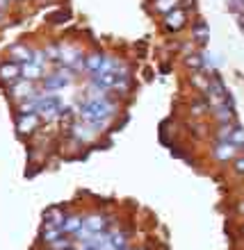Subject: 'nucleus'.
<instances>
[{
	"label": "nucleus",
	"mask_w": 244,
	"mask_h": 250,
	"mask_svg": "<svg viewBox=\"0 0 244 250\" xmlns=\"http://www.w3.org/2000/svg\"><path fill=\"white\" fill-rule=\"evenodd\" d=\"M71 78H62V73H55V75H48L44 78V89L46 91H55V89H62V86L69 84Z\"/></svg>",
	"instance_id": "6"
},
{
	"label": "nucleus",
	"mask_w": 244,
	"mask_h": 250,
	"mask_svg": "<svg viewBox=\"0 0 244 250\" xmlns=\"http://www.w3.org/2000/svg\"><path fill=\"white\" fill-rule=\"evenodd\" d=\"M64 214H62L57 207H50V209L44 214V221H46V228H60L62 230V223H64Z\"/></svg>",
	"instance_id": "4"
},
{
	"label": "nucleus",
	"mask_w": 244,
	"mask_h": 250,
	"mask_svg": "<svg viewBox=\"0 0 244 250\" xmlns=\"http://www.w3.org/2000/svg\"><path fill=\"white\" fill-rule=\"evenodd\" d=\"M185 64L192 66V68H201V66L205 64V60H203V55H190V57L185 60Z\"/></svg>",
	"instance_id": "20"
},
{
	"label": "nucleus",
	"mask_w": 244,
	"mask_h": 250,
	"mask_svg": "<svg viewBox=\"0 0 244 250\" xmlns=\"http://www.w3.org/2000/svg\"><path fill=\"white\" fill-rule=\"evenodd\" d=\"M178 7V0H155V9L162 14H169Z\"/></svg>",
	"instance_id": "16"
},
{
	"label": "nucleus",
	"mask_w": 244,
	"mask_h": 250,
	"mask_svg": "<svg viewBox=\"0 0 244 250\" xmlns=\"http://www.w3.org/2000/svg\"><path fill=\"white\" fill-rule=\"evenodd\" d=\"M185 21H187V14L183 12V9H173V12L167 14V19H165V27L167 30H171V32H176V30H180V27L185 25Z\"/></svg>",
	"instance_id": "3"
},
{
	"label": "nucleus",
	"mask_w": 244,
	"mask_h": 250,
	"mask_svg": "<svg viewBox=\"0 0 244 250\" xmlns=\"http://www.w3.org/2000/svg\"><path fill=\"white\" fill-rule=\"evenodd\" d=\"M235 171H238V173H244V157L235 162Z\"/></svg>",
	"instance_id": "22"
},
{
	"label": "nucleus",
	"mask_w": 244,
	"mask_h": 250,
	"mask_svg": "<svg viewBox=\"0 0 244 250\" xmlns=\"http://www.w3.org/2000/svg\"><path fill=\"white\" fill-rule=\"evenodd\" d=\"M82 225H85V221L80 216H66L64 223H62V232L64 234H75L78 230H82Z\"/></svg>",
	"instance_id": "9"
},
{
	"label": "nucleus",
	"mask_w": 244,
	"mask_h": 250,
	"mask_svg": "<svg viewBox=\"0 0 244 250\" xmlns=\"http://www.w3.org/2000/svg\"><path fill=\"white\" fill-rule=\"evenodd\" d=\"M62 234H64V232H62L60 228H46L41 237H44V241H46V244H55V241H57Z\"/></svg>",
	"instance_id": "17"
},
{
	"label": "nucleus",
	"mask_w": 244,
	"mask_h": 250,
	"mask_svg": "<svg viewBox=\"0 0 244 250\" xmlns=\"http://www.w3.org/2000/svg\"><path fill=\"white\" fill-rule=\"evenodd\" d=\"M32 86H30V80H23V82H19V84H14L12 89V96L14 98H30L32 96Z\"/></svg>",
	"instance_id": "13"
},
{
	"label": "nucleus",
	"mask_w": 244,
	"mask_h": 250,
	"mask_svg": "<svg viewBox=\"0 0 244 250\" xmlns=\"http://www.w3.org/2000/svg\"><path fill=\"white\" fill-rule=\"evenodd\" d=\"M235 150H238V146H233L231 141H221V144L215 148V155H217L219 159H231L233 155H235Z\"/></svg>",
	"instance_id": "12"
},
{
	"label": "nucleus",
	"mask_w": 244,
	"mask_h": 250,
	"mask_svg": "<svg viewBox=\"0 0 244 250\" xmlns=\"http://www.w3.org/2000/svg\"><path fill=\"white\" fill-rule=\"evenodd\" d=\"M192 34H194V39H196V43H205V41H208V37H210L208 23L198 19L196 23H194V27H192Z\"/></svg>",
	"instance_id": "10"
},
{
	"label": "nucleus",
	"mask_w": 244,
	"mask_h": 250,
	"mask_svg": "<svg viewBox=\"0 0 244 250\" xmlns=\"http://www.w3.org/2000/svg\"><path fill=\"white\" fill-rule=\"evenodd\" d=\"M226 141H231L233 146H244V130L242 127H233L231 137L226 139Z\"/></svg>",
	"instance_id": "19"
},
{
	"label": "nucleus",
	"mask_w": 244,
	"mask_h": 250,
	"mask_svg": "<svg viewBox=\"0 0 244 250\" xmlns=\"http://www.w3.org/2000/svg\"><path fill=\"white\" fill-rule=\"evenodd\" d=\"M103 55H98V53H94V55H87L85 57V71H89L94 75V73H98L100 71V66H103Z\"/></svg>",
	"instance_id": "11"
},
{
	"label": "nucleus",
	"mask_w": 244,
	"mask_h": 250,
	"mask_svg": "<svg viewBox=\"0 0 244 250\" xmlns=\"http://www.w3.org/2000/svg\"><path fill=\"white\" fill-rule=\"evenodd\" d=\"M32 53H34V50H30V48H25V46H14L9 55H12L16 62H23V64H27V62H32Z\"/></svg>",
	"instance_id": "14"
},
{
	"label": "nucleus",
	"mask_w": 244,
	"mask_h": 250,
	"mask_svg": "<svg viewBox=\"0 0 244 250\" xmlns=\"http://www.w3.org/2000/svg\"><path fill=\"white\" fill-rule=\"evenodd\" d=\"M7 7H9V0H0V12H7Z\"/></svg>",
	"instance_id": "23"
},
{
	"label": "nucleus",
	"mask_w": 244,
	"mask_h": 250,
	"mask_svg": "<svg viewBox=\"0 0 244 250\" xmlns=\"http://www.w3.org/2000/svg\"><path fill=\"white\" fill-rule=\"evenodd\" d=\"M21 75V66L16 62H9V64H2L0 66V80H5V82H12Z\"/></svg>",
	"instance_id": "7"
},
{
	"label": "nucleus",
	"mask_w": 244,
	"mask_h": 250,
	"mask_svg": "<svg viewBox=\"0 0 244 250\" xmlns=\"http://www.w3.org/2000/svg\"><path fill=\"white\" fill-rule=\"evenodd\" d=\"M37 125H39V116L37 114H23L19 119V123H16V127H19V132H32Z\"/></svg>",
	"instance_id": "8"
},
{
	"label": "nucleus",
	"mask_w": 244,
	"mask_h": 250,
	"mask_svg": "<svg viewBox=\"0 0 244 250\" xmlns=\"http://www.w3.org/2000/svg\"><path fill=\"white\" fill-rule=\"evenodd\" d=\"M41 73H44V66L34 64V62H27V64L21 66V78L23 80H39Z\"/></svg>",
	"instance_id": "5"
},
{
	"label": "nucleus",
	"mask_w": 244,
	"mask_h": 250,
	"mask_svg": "<svg viewBox=\"0 0 244 250\" xmlns=\"http://www.w3.org/2000/svg\"><path fill=\"white\" fill-rule=\"evenodd\" d=\"M114 109L117 107L112 103H107L105 98H92V100H85L78 107V114L85 121H105L114 114Z\"/></svg>",
	"instance_id": "1"
},
{
	"label": "nucleus",
	"mask_w": 244,
	"mask_h": 250,
	"mask_svg": "<svg viewBox=\"0 0 244 250\" xmlns=\"http://www.w3.org/2000/svg\"><path fill=\"white\" fill-rule=\"evenodd\" d=\"M105 223H107V221L103 216H96V214H94V216L85 218V230H89L92 234H94V232H103Z\"/></svg>",
	"instance_id": "15"
},
{
	"label": "nucleus",
	"mask_w": 244,
	"mask_h": 250,
	"mask_svg": "<svg viewBox=\"0 0 244 250\" xmlns=\"http://www.w3.org/2000/svg\"><path fill=\"white\" fill-rule=\"evenodd\" d=\"M119 250H128V248H125V246H123V248H119Z\"/></svg>",
	"instance_id": "24"
},
{
	"label": "nucleus",
	"mask_w": 244,
	"mask_h": 250,
	"mask_svg": "<svg viewBox=\"0 0 244 250\" xmlns=\"http://www.w3.org/2000/svg\"><path fill=\"white\" fill-rule=\"evenodd\" d=\"M60 109H62V100L57 98V96L46 93V96H39V100H37V114H44V116H57Z\"/></svg>",
	"instance_id": "2"
},
{
	"label": "nucleus",
	"mask_w": 244,
	"mask_h": 250,
	"mask_svg": "<svg viewBox=\"0 0 244 250\" xmlns=\"http://www.w3.org/2000/svg\"><path fill=\"white\" fill-rule=\"evenodd\" d=\"M137 250H144V248H137Z\"/></svg>",
	"instance_id": "25"
},
{
	"label": "nucleus",
	"mask_w": 244,
	"mask_h": 250,
	"mask_svg": "<svg viewBox=\"0 0 244 250\" xmlns=\"http://www.w3.org/2000/svg\"><path fill=\"white\" fill-rule=\"evenodd\" d=\"M110 241H112L114 248L119 250V248H123V246H125V241H128V234H125V232H112V234H110Z\"/></svg>",
	"instance_id": "18"
},
{
	"label": "nucleus",
	"mask_w": 244,
	"mask_h": 250,
	"mask_svg": "<svg viewBox=\"0 0 244 250\" xmlns=\"http://www.w3.org/2000/svg\"><path fill=\"white\" fill-rule=\"evenodd\" d=\"M66 16H69V14H55V16H53V23H64Z\"/></svg>",
	"instance_id": "21"
}]
</instances>
